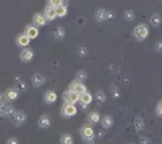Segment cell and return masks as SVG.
Masks as SVG:
<instances>
[{"label":"cell","instance_id":"1","mask_svg":"<svg viewBox=\"0 0 162 144\" xmlns=\"http://www.w3.org/2000/svg\"><path fill=\"white\" fill-rule=\"evenodd\" d=\"M63 99H65V102H68V104H76L79 100V94H76L73 89H70V91H67V93L63 94Z\"/></svg>","mask_w":162,"mask_h":144},{"label":"cell","instance_id":"2","mask_svg":"<svg viewBox=\"0 0 162 144\" xmlns=\"http://www.w3.org/2000/svg\"><path fill=\"white\" fill-rule=\"evenodd\" d=\"M135 36L138 39H144L148 36V26L146 25H140V26H136L135 28Z\"/></svg>","mask_w":162,"mask_h":144},{"label":"cell","instance_id":"3","mask_svg":"<svg viewBox=\"0 0 162 144\" xmlns=\"http://www.w3.org/2000/svg\"><path fill=\"white\" fill-rule=\"evenodd\" d=\"M75 113H76V107H75V104L65 102V107H63V115H65V117H73Z\"/></svg>","mask_w":162,"mask_h":144},{"label":"cell","instance_id":"4","mask_svg":"<svg viewBox=\"0 0 162 144\" xmlns=\"http://www.w3.org/2000/svg\"><path fill=\"white\" fill-rule=\"evenodd\" d=\"M45 16H47V20H54L57 16V7H47L45 8Z\"/></svg>","mask_w":162,"mask_h":144},{"label":"cell","instance_id":"5","mask_svg":"<svg viewBox=\"0 0 162 144\" xmlns=\"http://www.w3.org/2000/svg\"><path fill=\"white\" fill-rule=\"evenodd\" d=\"M81 135H83V138H86V139H92L94 131H92V128H89V126H84V128L81 130Z\"/></svg>","mask_w":162,"mask_h":144},{"label":"cell","instance_id":"6","mask_svg":"<svg viewBox=\"0 0 162 144\" xmlns=\"http://www.w3.org/2000/svg\"><path fill=\"white\" fill-rule=\"evenodd\" d=\"M71 89L75 91L76 94H83V93H86V88H84V84H81V83H75L73 86H71Z\"/></svg>","mask_w":162,"mask_h":144},{"label":"cell","instance_id":"7","mask_svg":"<svg viewBox=\"0 0 162 144\" xmlns=\"http://www.w3.org/2000/svg\"><path fill=\"white\" fill-rule=\"evenodd\" d=\"M34 21H36V25H44L47 21V16H45V13H37L34 16Z\"/></svg>","mask_w":162,"mask_h":144},{"label":"cell","instance_id":"8","mask_svg":"<svg viewBox=\"0 0 162 144\" xmlns=\"http://www.w3.org/2000/svg\"><path fill=\"white\" fill-rule=\"evenodd\" d=\"M79 100L83 102V105H88V104L92 100V97H91V94H89V93H83V94L79 96Z\"/></svg>","mask_w":162,"mask_h":144},{"label":"cell","instance_id":"9","mask_svg":"<svg viewBox=\"0 0 162 144\" xmlns=\"http://www.w3.org/2000/svg\"><path fill=\"white\" fill-rule=\"evenodd\" d=\"M29 41H31V37L28 36V34H23V36H20V37H18V44H20V45H23V47L29 44Z\"/></svg>","mask_w":162,"mask_h":144},{"label":"cell","instance_id":"10","mask_svg":"<svg viewBox=\"0 0 162 144\" xmlns=\"http://www.w3.org/2000/svg\"><path fill=\"white\" fill-rule=\"evenodd\" d=\"M26 34L29 36L31 39H34V37H37V34H39V31H37V28H33V26H29L26 29Z\"/></svg>","mask_w":162,"mask_h":144},{"label":"cell","instance_id":"11","mask_svg":"<svg viewBox=\"0 0 162 144\" xmlns=\"http://www.w3.org/2000/svg\"><path fill=\"white\" fill-rule=\"evenodd\" d=\"M21 59L25 60V62L31 60V59H33V52H31V50H28V49H25V50L21 52Z\"/></svg>","mask_w":162,"mask_h":144},{"label":"cell","instance_id":"12","mask_svg":"<svg viewBox=\"0 0 162 144\" xmlns=\"http://www.w3.org/2000/svg\"><path fill=\"white\" fill-rule=\"evenodd\" d=\"M55 99H57V94L54 93V91H49V93L45 94V100L47 102H55Z\"/></svg>","mask_w":162,"mask_h":144},{"label":"cell","instance_id":"13","mask_svg":"<svg viewBox=\"0 0 162 144\" xmlns=\"http://www.w3.org/2000/svg\"><path fill=\"white\" fill-rule=\"evenodd\" d=\"M67 15V7L65 5H59L57 7V16H65Z\"/></svg>","mask_w":162,"mask_h":144},{"label":"cell","instance_id":"14","mask_svg":"<svg viewBox=\"0 0 162 144\" xmlns=\"http://www.w3.org/2000/svg\"><path fill=\"white\" fill-rule=\"evenodd\" d=\"M16 96H18V93H16L15 89H11V91H8V93H7V97H8L10 100H15V99H16Z\"/></svg>","mask_w":162,"mask_h":144},{"label":"cell","instance_id":"15","mask_svg":"<svg viewBox=\"0 0 162 144\" xmlns=\"http://www.w3.org/2000/svg\"><path fill=\"white\" fill-rule=\"evenodd\" d=\"M99 113H97V112H92V113H89V120H91V122H99Z\"/></svg>","mask_w":162,"mask_h":144},{"label":"cell","instance_id":"16","mask_svg":"<svg viewBox=\"0 0 162 144\" xmlns=\"http://www.w3.org/2000/svg\"><path fill=\"white\" fill-rule=\"evenodd\" d=\"M39 126H40V128H47V126H49V120L42 117V118L39 120Z\"/></svg>","mask_w":162,"mask_h":144},{"label":"cell","instance_id":"17","mask_svg":"<svg viewBox=\"0 0 162 144\" xmlns=\"http://www.w3.org/2000/svg\"><path fill=\"white\" fill-rule=\"evenodd\" d=\"M42 83H44V78L42 76H39V74H37V76H34V86H40Z\"/></svg>","mask_w":162,"mask_h":144},{"label":"cell","instance_id":"18","mask_svg":"<svg viewBox=\"0 0 162 144\" xmlns=\"http://www.w3.org/2000/svg\"><path fill=\"white\" fill-rule=\"evenodd\" d=\"M52 7H59V5H63V0H49Z\"/></svg>","mask_w":162,"mask_h":144},{"label":"cell","instance_id":"19","mask_svg":"<svg viewBox=\"0 0 162 144\" xmlns=\"http://www.w3.org/2000/svg\"><path fill=\"white\" fill-rule=\"evenodd\" d=\"M106 16H110V15H109L107 11H99V13H97V18H99V20H104Z\"/></svg>","mask_w":162,"mask_h":144},{"label":"cell","instance_id":"20","mask_svg":"<svg viewBox=\"0 0 162 144\" xmlns=\"http://www.w3.org/2000/svg\"><path fill=\"white\" fill-rule=\"evenodd\" d=\"M110 125H112V120L109 118V117H106V118H104V126H106V128H109Z\"/></svg>","mask_w":162,"mask_h":144},{"label":"cell","instance_id":"21","mask_svg":"<svg viewBox=\"0 0 162 144\" xmlns=\"http://www.w3.org/2000/svg\"><path fill=\"white\" fill-rule=\"evenodd\" d=\"M160 20H159V15H154L152 16V25H159Z\"/></svg>","mask_w":162,"mask_h":144},{"label":"cell","instance_id":"22","mask_svg":"<svg viewBox=\"0 0 162 144\" xmlns=\"http://www.w3.org/2000/svg\"><path fill=\"white\" fill-rule=\"evenodd\" d=\"M16 120H18V122L21 123V122H23V120H25V115H23V113H20V115H16Z\"/></svg>","mask_w":162,"mask_h":144},{"label":"cell","instance_id":"23","mask_svg":"<svg viewBox=\"0 0 162 144\" xmlns=\"http://www.w3.org/2000/svg\"><path fill=\"white\" fill-rule=\"evenodd\" d=\"M73 139H71V138L70 136H65V138H63V142H71Z\"/></svg>","mask_w":162,"mask_h":144},{"label":"cell","instance_id":"24","mask_svg":"<svg viewBox=\"0 0 162 144\" xmlns=\"http://www.w3.org/2000/svg\"><path fill=\"white\" fill-rule=\"evenodd\" d=\"M159 113L162 115V104H160V105H159Z\"/></svg>","mask_w":162,"mask_h":144}]
</instances>
